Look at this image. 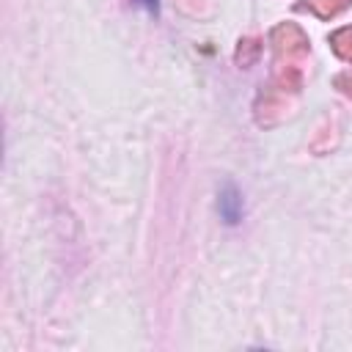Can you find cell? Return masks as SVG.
Segmentation results:
<instances>
[{
    "mask_svg": "<svg viewBox=\"0 0 352 352\" xmlns=\"http://www.w3.org/2000/svg\"><path fill=\"white\" fill-rule=\"evenodd\" d=\"M220 214H223L226 223H236L239 214H242V198L231 184L223 187V192H220Z\"/></svg>",
    "mask_w": 352,
    "mask_h": 352,
    "instance_id": "cell-1",
    "label": "cell"
},
{
    "mask_svg": "<svg viewBox=\"0 0 352 352\" xmlns=\"http://www.w3.org/2000/svg\"><path fill=\"white\" fill-rule=\"evenodd\" d=\"M140 3H143L148 11H157V0H140Z\"/></svg>",
    "mask_w": 352,
    "mask_h": 352,
    "instance_id": "cell-2",
    "label": "cell"
}]
</instances>
